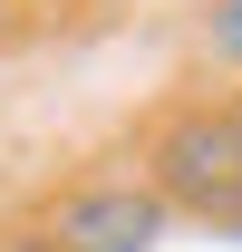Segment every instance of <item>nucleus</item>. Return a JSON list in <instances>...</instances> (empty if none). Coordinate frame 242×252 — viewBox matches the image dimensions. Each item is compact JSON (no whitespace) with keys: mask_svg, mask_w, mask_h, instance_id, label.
I'll return each instance as SVG.
<instances>
[{"mask_svg":"<svg viewBox=\"0 0 242 252\" xmlns=\"http://www.w3.org/2000/svg\"><path fill=\"white\" fill-rule=\"evenodd\" d=\"M146 185L165 194V214H194L213 233L242 223V117L233 107H184L155 126L146 146Z\"/></svg>","mask_w":242,"mask_h":252,"instance_id":"nucleus-1","label":"nucleus"},{"mask_svg":"<svg viewBox=\"0 0 242 252\" xmlns=\"http://www.w3.org/2000/svg\"><path fill=\"white\" fill-rule=\"evenodd\" d=\"M204 39H213V59L242 68V0H213V10H204Z\"/></svg>","mask_w":242,"mask_h":252,"instance_id":"nucleus-3","label":"nucleus"},{"mask_svg":"<svg viewBox=\"0 0 242 252\" xmlns=\"http://www.w3.org/2000/svg\"><path fill=\"white\" fill-rule=\"evenodd\" d=\"M165 194L136 175V185H78L59 204V252H155L165 243Z\"/></svg>","mask_w":242,"mask_h":252,"instance_id":"nucleus-2","label":"nucleus"}]
</instances>
